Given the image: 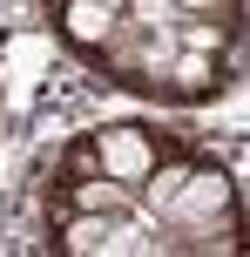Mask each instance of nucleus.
<instances>
[{
    "label": "nucleus",
    "instance_id": "f257e3e1",
    "mask_svg": "<svg viewBox=\"0 0 250 257\" xmlns=\"http://www.w3.org/2000/svg\"><path fill=\"white\" fill-rule=\"evenodd\" d=\"M156 250H250V217H243V196L230 183L223 163L196 156L183 196L169 210H156Z\"/></svg>",
    "mask_w": 250,
    "mask_h": 257
},
{
    "label": "nucleus",
    "instance_id": "7ed1b4c3",
    "mask_svg": "<svg viewBox=\"0 0 250 257\" xmlns=\"http://www.w3.org/2000/svg\"><path fill=\"white\" fill-rule=\"evenodd\" d=\"M230 81H237V61L176 48L169 68L156 75V102H169V108H203V102H216V95H230Z\"/></svg>",
    "mask_w": 250,
    "mask_h": 257
},
{
    "label": "nucleus",
    "instance_id": "20e7f679",
    "mask_svg": "<svg viewBox=\"0 0 250 257\" xmlns=\"http://www.w3.org/2000/svg\"><path fill=\"white\" fill-rule=\"evenodd\" d=\"M48 27H54V41H61L68 54H81V61L95 68L108 54V41H115L122 14L108 7V0H48Z\"/></svg>",
    "mask_w": 250,
    "mask_h": 257
},
{
    "label": "nucleus",
    "instance_id": "39448f33",
    "mask_svg": "<svg viewBox=\"0 0 250 257\" xmlns=\"http://www.w3.org/2000/svg\"><path fill=\"white\" fill-rule=\"evenodd\" d=\"M169 7H176V21H183V14H196V21H223V27H237V34H250L243 0H169Z\"/></svg>",
    "mask_w": 250,
    "mask_h": 257
},
{
    "label": "nucleus",
    "instance_id": "f03ea898",
    "mask_svg": "<svg viewBox=\"0 0 250 257\" xmlns=\"http://www.w3.org/2000/svg\"><path fill=\"white\" fill-rule=\"evenodd\" d=\"M88 142H95V156H102V176H115L129 196H142L149 169L183 149V142H176L169 128H156V122H108V128H88Z\"/></svg>",
    "mask_w": 250,
    "mask_h": 257
}]
</instances>
